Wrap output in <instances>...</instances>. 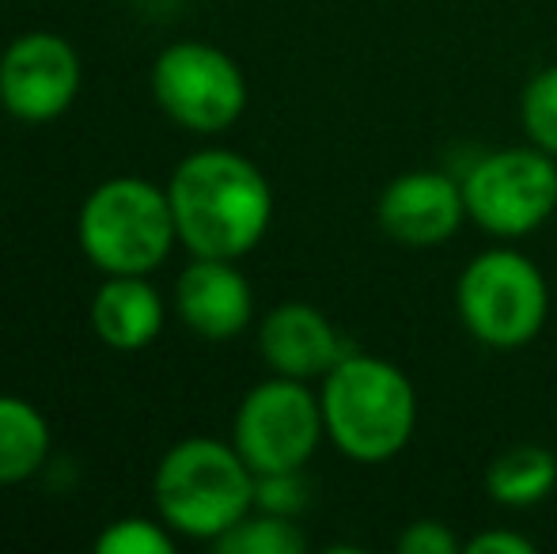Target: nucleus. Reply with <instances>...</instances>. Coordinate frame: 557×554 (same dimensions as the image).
Segmentation results:
<instances>
[{"label":"nucleus","mask_w":557,"mask_h":554,"mask_svg":"<svg viewBox=\"0 0 557 554\" xmlns=\"http://www.w3.org/2000/svg\"><path fill=\"white\" fill-rule=\"evenodd\" d=\"M178 244L198 259H243L273 221L270 178L232 148L186 156L168 183Z\"/></svg>","instance_id":"1"},{"label":"nucleus","mask_w":557,"mask_h":554,"mask_svg":"<svg viewBox=\"0 0 557 554\" xmlns=\"http://www.w3.org/2000/svg\"><path fill=\"white\" fill-rule=\"evenodd\" d=\"M323 421L337 452L357 464H383L410 444L418 392L395 361L345 354L323 377Z\"/></svg>","instance_id":"2"},{"label":"nucleus","mask_w":557,"mask_h":554,"mask_svg":"<svg viewBox=\"0 0 557 554\" xmlns=\"http://www.w3.org/2000/svg\"><path fill=\"white\" fill-rule=\"evenodd\" d=\"M152 494L171 532L213 543L255 509V471L235 444L186 436L163 452Z\"/></svg>","instance_id":"3"},{"label":"nucleus","mask_w":557,"mask_h":554,"mask_svg":"<svg viewBox=\"0 0 557 554\" xmlns=\"http://www.w3.org/2000/svg\"><path fill=\"white\" fill-rule=\"evenodd\" d=\"M76 236L103 274H152L178 239L168 186L137 175L107 178L84 198Z\"/></svg>","instance_id":"4"},{"label":"nucleus","mask_w":557,"mask_h":554,"mask_svg":"<svg viewBox=\"0 0 557 554\" xmlns=\"http://www.w3.org/2000/svg\"><path fill=\"white\" fill-rule=\"evenodd\" d=\"M455 308L470 334L490 349H523L550 316V285L520 251H482L455 285Z\"/></svg>","instance_id":"5"},{"label":"nucleus","mask_w":557,"mask_h":554,"mask_svg":"<svg viewBox=\"0 0 557 554\" xmlns=\"http://www.w3.org/2000/svg\"><path fill=\"white\" fill-rule=\"evenodd\" d=\"M467 221L497 239L539 232L557 209V156L539 145L490 152L462 178Z\"/></svg>","instance_id":"6"},{"label":"nucleus","mask_w":557,"mask_h":554,"mask_svg":"<svg viewBox=\"0 0 557 554\" xmlns=\"http://www.w3.org/2000/svg\"><path fill=\"white\" fill-rule=\"evenodd\" d=\"M326 436L323 403L308 380L277 377L262 380L243 395L232 421V444L255 475L304 471Z\"/></svg>","instance_id":"7"},{"label":"nucleus","mask_w":557,"mask_h":554,"mask_svg":"<svg viewBox=\"0 0 557 554\" xmlns=\"http://www.w3.org/2000/svg\"><path fill=\"white\" fill-rule=\"evenodd\" d=\"M152 96L190 134H221L247 111V76L221 46L175 42L156 58Z\"/></svg>","instance_id":"8"},{"label":"nucleus","mask_w":557,"mask_h":554,"mask_svg":"<svg viewBox=\"0 0 557 554\" xmlns=\"http://www.w3.org/2000/svg\"><path fill=\"white\" fill-rule=\"evenodd\" d=\"M81 53L53 30H27L0 53V103L20 122H53L81 96Z\"/></svg>","instance_id":"9"},{"label":"nucleus","mask_w":557,"mask_h":554,"mask_svg":"<svg viewBox=\"0 0 557 554\" xmlns=\"http://www.w3.org/2000/svg\"><path fill=\"white\" fill-rule=\"evenodd\" d=\"M375 217L395 244L436 247L451 239L467 221L462 183H455L444 171H406L383 186Z\"/></svg>","instance_id":"10"},{"label":"nucleus","mask_w":557,"mask_h":554,"mask_svg":"<svg viewBox=\"0 0 557 554\" xmlns=\"http://www.w3.org/2000/svg\"><path fill=\"white\" fill-rule=\"evenodd\" d=\"M175 311L198 338L227 342L247 331L255 316V293L235 259H198L175 281Z\"/></svg>","instance_id":"11"},{"label":"nucleus","mask_w":557,"mask_h":554,"mask_svg":"<svg viewBox=\"0 0 557 554\" xmlns=\"http://www.w3.org/2000/svg\"><path fill=\"white\" fill-rule=\"evenodd\" d=\"M258 349H262L265 365L277 377L293 380H323L326 372L342 361L345 349L342 334L315 304L288 300L277 304L258 327Z\"/></svg>","instance_id":"12"},{"label":"nucleus","mask_w":557,"mask_h":554,"mask_svg":"<svg viewBox=\"0 0 557 554\" xmlns=\"http://www.w3.org/2000/svg\"><path fill=\"white\" fill-rule=\"evenodd\" d=\"M91 327L103 346L137 354L160 338L163 300L145 274H107L99 293L91 296Z\"/></svg>","instance_id":"13"},{"label":"nucleus","mask_w":557,"mask_h":554,"mask_svg":"<svg viewBox=\"0 0 557 554\" xmlns=\"http://www.w3.org/2000/svg\"><path fill=\"white\" fill-rule=\"evenodd\" d=\"M557 487V456L543 444H512L485 471V490L505 509H531Z\"/></svg>","instance_id":"14"},{"label":"nucleus","mask_w":557,"mask_h":554,"mask_svg":"<svg viewBox=\"0 0 557 554\" xmlns=\"http://www.w3.org/2000/svg\"><path fill=\"white\" fill-rule=\"evenodd\" d=\"M50 459V421L35 403L0 395V487L30 479Z\"/></svg>","instance_id":"15"},{"label":"nucleus","mask_w":557,"mask_h":554,"mask_svg":"<svg viewBox=\"0 0 557 554\" xmlns=\"http://www.w3.org/2000/svg\"><path fill=\"white\" fill-rule=\"evenodd\" d=\"M213 547L221 554H300L308 540L296 528V517L250 509L239 525H232L221 540H213Z\"/></svg>","instance_id":"16"},{"label":"nucleus","mask_w":557,"mask_h":554,"mask_svg":"<svg viewBox=\"0 0 557 554\" xmlns=\"http://www.w3.org/2000/svg\"><path fill=\"white\" fill-rule=\"evenodd\" d=\"M520 119L531 145L557 156V65L531 76V84L523 88L520 99Z\"/></svg>","instance_id":"17"},{"label":"nucleus","mask_w":557,"mask_h":554,"mask_svg":"<svg viewBox=\"0 0 557 554\" xmlns=\"http://www.w3.org/2000/svg\"><path fill=\"white\" fill-rule=\"evenodd\" d=\"M99 554H171L175 551V535L168 525H156L145 517H122L107 525L96 540Z\"/></svg>","instance_id":"18"},{"label":"nucleus","mask_w":557,"mask_h":554,"mask_svg":"<svg viewBox=\"0 0 557 554\" xmlns=\"http://www.w3.org/2000/svg\"><path fill=\"white\" fill-rule=\"evenodd\" d=\"M308 505V482L304 471H270L255 475V509L277 513V517H296Z\"/></svg>","instance_id":"19"},{"label":"nucleus","mask_w":557,"mask_h":554,"mask_svg":"<svg viewBox=\"0 0 557 554\" xmlns=\"http://www.w3.org/2000/svg\"><path fill=\"white\" fill-rule=\"evenodd\" d=\"M398 551L403 554H455L459 540L441 520H413L403 535H398Z\"/></svg>","instance_id":"20"},{"label":"nucleus","mask_w":557,"mask_h":554,"mask_svg":"<svg viewBox=\"0 0 557 554\" xmlns=\"http://www.w3.org/2000/svg\"><path fill=\"white\" fill-rule=\"evenodd\" d=\"M470 554H535V540H528L523 532L512 528H490V532L474 535L467 543Z\"/></svg>","instance_id":"21"}]
</instances>
